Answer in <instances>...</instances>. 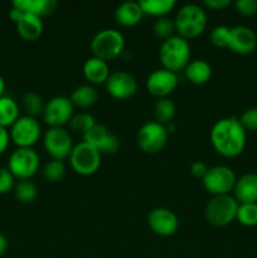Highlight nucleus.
<instances>
[{
	"mask_svg": "<svg viewBox=\"0 0 257 258\" xmlns=\"http://www.w3.org/2000/svg\"><path fill=\"white\" fill-rule=\"evenodd\" d=\"M203 4L212 10H222L231 5V0H204Z\"/></svg>",
	"mask_w": 257,
	"mask_h": 258,
	"instance_id": "nucleus-39",
	"label": "nucleus"
},
{
	"mask_svg": "<svg viewBox=\"0 0 257 258\" xmlns=\"http://www.w3.org/2000/svg\"><path fill=\"white\" fill-rule=\"evenodd\" d=\"M96 125L95 117L87 112L78 113V115H73V117L70 121V127L76 133H81L85 135L87 131H90L93 126Z\"/></svg>",
	"mask_w": 257,
	"mask_h": 258,
	"instance_id": "nucleus-32",
	"label": "nucleus"
},
{
	"mask_svg": "<svg viewBox=\"0 0 257 258\" xmlns=\"http://www.w3.org/2000/svg\"><path fill=\"white\" fill-rule=\"evenodd\" d=\"M9 141H10L9 133L7 131V128L0 126V154H3L5 150H7L8 145H9Z\"/></svg>",
	"mask_w": 257,
	"mask_h": 258,
	"instance_id": "nucleus-40",
	"label": "nucleus"
},
{
	"mask_svg": "<svg viewBox=\"0 0 257 258\" xmlns=\"http://www.w3.org/2000/svg\"><path fill=\"white\" fill-rule=\"evenodd\" d=\"M234 8L243 17H252L257 14V0H236Z\"/></svg>",
	"mask_w": 257,
	"mask_h": 258,
	"instance_id": "nucleus-36",
	"label": "nucleus"
},
{
	"mask_svg": "<svg viewBox=\"0 0 257 258\" xmlns=\"http://www.w3.org/2000/svg\"><path fill=\"white\" fill-rule=\"evenodd\" d=\"M139 4L144 15L161 18L166 17L174 9L176 3L175 0H140Z\"/></svg>",
	"mask_w": 257,
	"mask_h": 258,
	"instance_id": "nucleus-25",
	"label": "nucleus"
},
{
	"mask_svg": "<svg viewBox=\"0 0 257 258\" xmlns=\"http://www.w3.org/2000/svg\"><path fill=\"white\" fill-rule=\"evenodd\" d=\"M169 133L166 127L156 121L144 123L138 133V145L144 153L156 154L165 148Z\"/></svg>",
	"mask_w": 257,
	"mask_h": 258,
	"instance_id": "nucleus-9",
	"label": "nucleus"
},
{
	"mask_svg": "<svg viewBox=\"0 0 257 258\" xmlns=\"http://www.w3.org/2000/svg\"><path fill=\"white\" fill-rule=\"evenodd\" d=\"M68 159L73 171L82 176L93 175L101 166V153L85 141L73 146Z\"/></svg>",
	"mask_w": 257,
	"mask_h": 258,
	"instance_id": "nucleus-6",
	"label": "nucleus"
},
{
	"mask_svg": "<svg viewBox=\"0 0 257 258\" xmlns=\"http://www.w3.org/2000/svg\"><path fill=\"white\" fill-rule=\"evenodd\" d=\"M208 166L203 163V161H194L193 164L190 165V173L194 178L198 179H203L204 175L208 171Z\"/></svg>",
	"mask_w": 257,
	"mask_h": 258,
	"instance_id": "nucleus-38",
	"label": "nucleus"
},
{
	"mask_svg": "<svg viewBox=\"0 0 257 258\" xmlns=\"http://www.w3.org/2000/svg\"><path fill=\"white\" fill-rule=\"evenodd\" d=\"M238 120L246 131H257V107L247 108Z\"/></svg>",
	"mask_w": 257,
	"mask_h": 258,
	"instance_id": "nucleus-35",
	"label": "nucleus"
},
{
	"mask_svg": "<svg viewBox=\"0 0 257 258\" xmlns=\"http://www.w3.org/2000/svg\"><path fill=\"white\" fill-rule=\"evenodd\" d=\"M19 106L12 97H0V126L7 128L12 127L13 123L19 118Z\"/></svg>",
	"mask_w": 257,
	"mask_h": 258,
	"instance_id": "nucleus-26",
	"label": "nucleus"
},
{
	"mask_svg": "<svg viewBox=\"0 0 257 258\" xmlns=\"http://www.w3.org/2000/svg\"><path fill=\"white\" fill-rule=\"evenodd\" d=\"M234 199L239 204L257 203V174L247 173L239 176L233 189Z\"/></svg>",
	"mask_w": 257,
	"mask_h": 258,
	"instance_id": "nucleus-18",
	"label": "nucleus"
},
{
	"mask_svg": "<svg viewBox=\"0 0 257 258\" xmlns=\"http://www.w3.org/2000/svg\"><path fill=\"white\" fill-rule=\"evenodd\" d=\"M175 32L179 37L189 40L203 34L207 28L206 10L198 4L183 5L174 18Z\"/></svg>",
	"mask_w": 257,
	"mask_h": 258,
	"instance_id": "nucleus-2",
	"label": "nucleus"
},
{
	"mask_svg": "<svg viewBox=\"0 0 257 258\" xmlns=\"http://www.w3.org/2000/svg\"><path fill=\"white\" fill-rule=\"evenodd\" d=\"M75 106L71 102L70 97L66 96H55L52 97L44 106L43 110V120L49 127H63L70 123L73 117Z\"/></svg>",
	"mask_w": 257,
	"mask_h": 258,
	"instance_id": "nucleus-10",
	"label": "nucleus"
},
{
	"mask_svg": "<svg viewBox=\"0 0 257 258\" xmlns=\"http://www.w3.org/2000/svg\"><path fill=\"white\" fill-rule=\"evenodd\" d=\"M4 92H5V81H4V78L0 76V97H3V96H4Z\"/></svg>",
	"mask_w": 257,
	"mask_h": 258,
	"instance_id": "nucleus-43",
	"label": "nucleus"
},
{
	"mask_svg": "<svg viewBox=\"0 0 257 258\" xmlns=\"http://www.w3.org/2000/svg\"><path fill=\"white\" fill-rule=\"evenodd\" d=\"M14 194L15 198L20 202V203H32L37 199L38 197V188L35 186L34 183L29 180H20L17 185L14 186Z\"/></svg>",
	"mask_w": 257,
	"mask_h": 258,
	"instance_id": "nucleus-28",
	"label": "nucleus"
},
{
	"mask_svg": "<svg viewBox=\"0 0 257 258\" xmlns=\"http://www.w3.org/2000/svg\"><path fill=\"white\" fill-rule=\"evenodd\" d=\"M7 249H8L7 238H5V236H3V234L0 233V256H3V254L5 253Z\"/></svg>",
	"mask_w": 257,
	"mask_h": 258,
	"instance_id": "nucleus-42",
	"label": "nucleus"
},
{
	"mask_svg": "<svg viewBox=\"0 0 257 258\" xmlns=\"http://www.w3.org/2000/svg\"><path fill=\"white\" fill-rule=\"evenodd\" d=\"M44 106L45 103L43 102V98L35 92H28L23 97V107L27 112V116L30 117L35 118L37 116L42 115Z\"/></svg>",
	"mask_w": 257,
	"mask_h": 258,
	"instance_id": "nucleus-29",
	"label": "nucleus"
},
{
	"mask_svg": "<svg viewBox=\"0 0 257 258\" xmlns=\"http://www.w3.org/2000/svg\"><path fill=\"white\" fill-rule=\"evenodd\" d=\"M23 15H24V13H23L22 10L18 9V8H15V7H12V9L9 10L10 20H12V22H14L15 24H17V23L19 22L20 18H22Z\"/></svg>",
	"mask_w": 257,
	"mask_h": 258,
	"instance_id": "nucleus-41",
	"label": "nucleus"
},
{
	"mask_svg": "<svg viewBox=\"0 0 257 258\" xmlns=\"http://www.w3.org/2000/svg\"><path fill=\"white\" fill-rule=\"evenodd\" d=\"M14 176L9 169L0 168V194H5L14 188Z\"/></svg>",
	"mask_w": 257,
	"mask_h": 258,
	"instance_id": "nucleus-37",
	"label": "nucleus"
},
{
	"mask_svg": "<svg viewBox=\"0 0 257 258\" xmlns=\"http://www.w3.org/2000/svg\"><path fill=\"white\" fill-rule=\"evenodd\" d=\"M106 90L116 100H127L138 91V81L131 73L116 71L108 76L106 81Z\"/></svg>",
	"mask_w": 257,
	"mask_h": 258,
	"instance_id": "nucleus-14",
	"label": "nucleus"
},
{
	"mask_svg": "<svg viewBox=\"0 0 257 258\" xmlns=\"http://www.w3.org/2000/svg\"><path fill=\"white\" fill-rule=\"evenodd\" d=\"M83 141L93 148L97 149L102 154L112 155L120 149V140L116 135H113L106 126L96 123L90 131L83 135Z\"/></svg>",
	"mask_w": 257,
	"mask_h": 258,
	"instance_id": "nucleus-15",
	"label": "nucleus"
},
{
	"mask_svg": "<svg viewBox=\"0 0 257 258\" xmlns=\"http://www.w3.org/2000/svg\"><path fill=\"white\" fill-rule=\"evenodd\" d=\"M9 136L18 148H32L40 138L39 122L30 116H20L13 123Z\"/></svg>",
	"mask_w": 257,
	"mask_h": 258,
	"instance_id": "nucleus-12",
	"label": "nucleus"
},
{
	"mask_svg": "<svg viewBox=\"0 0 257 258\" xmlns=\"http://www.w3.org/2000/svg\"><path fill=\"white\" fill-rule=\"evenodd\" d=\"M148 224L151 231L158 236L170 237L178 231L179 219L170 209L158 207L149 213Z\"/></svg>",
	"mask_w": 257,
	"mask_h": 258,
	"instance_id": "nucleus-16",
	"label": "nucleus"
},
{
	"mask_svg": "<svg viewBox=\"0 0 257 258\" xmlns=\"http://www.w3.org/2000/svg\"><path fill=\"white\" fill-rule=\"evenodd\" d=\"M83 76L86 80L90 81L93 85H102L106 83L108 76H110V67L105 60L96 57H90L83 63Z\"/></svg>",
	"mask_w": 257,
	"mask_h": 258,
	"instance_id": "nucleus-20",
	"label": "nucleus"
},
{
	"mask_svg": "<svg viewBox=\"0 0 257 258\" xmlns=\"http://www.w3.org/2000/svg\"><path fill=\"white\" fill-rule=\"evenodd\" d=\"M43 29H44V25H43L42 18L33 14L24 13V15L17 23L18 34L28 42H34L39 39L40 35L43 34Z\"/></svg>",
	"mask_w": 257,
	"mask_h": 258,
	"instance_id": "nucleus-21",
	"label": "nucleus"
},
{
	"mask_svg": "<svg viewBox=\"0 0 257 258\" xmlns=\"http://www.w3.org/2000/svg\"><path fill=\"white\" fill-rule=\"evenodd\" d=\"M238 206V202L229 194L213 197L207 204L204 217L211 226L226 227L236 219Z\"/></svg>",
	"mask_w": 257,
	"mask_h": 258,
	"instance_id": "nucleus-5",
	"label": "nucleus"
},
{
	"mask_svg": "<svg viewBox=\"0 0 257 258\" xmlns=\"http://www.w3.org/2000/svg\"><path fill=\"white\" fill-rule=\"evenodd\" d=\"M43 145L52 160L59 161L70 158L73 149L72 138L65 127H50L44 134Z\"/></svg>",
	"mask_w": 257,
	"mask_h": 258,
	"instance_id": "nucleus-11",
	"label": "nucleus"
},
{
	"mask_svg": "<svg viewBox=\"0 0 257 258\" xmlns=\"http://www.w3.org/2000/svg\"><path fill=\"white\" fill-rule=\"evenodd\" d=\"M236 219L244 227L257 226V203L239 204Z\"/></svg>",
	"mask_w": 257,
	"mask_h": 258,
	"instance_id": "nucleus-30",
	"label": "nucleus"
},
{
	"mask_svg": "<svg viewBox=\"0 0 257 258\" xmlns=\"http://www.w3.org/2000/svg\"><path fill=\"white\" fill-rule=\"evenodd\" d=\"M8 169L14 178L29 180L39 169V156L32 148H18L10 154Z\"/></svg>",
	"mask_w": 257,
	"mask_h": 258,
	"instance_id": "nucleus-7",
	"label": "nucleus"
},
{
	"mask_svg": "<svg viewBox=\"0 0 257 258\" xmlns=\"http://www.w3.org/2000/svg\"><path fill=\"white\" fill-rule=\"evenodd\" d=\"M203 186L213 197L227 196L236 185V174L231 168L224 165H217L209 168L204 175Z\"/></svg>",
	"mask_w": 257,
	"mask_h": 258,
	"instance_id": "nucleus-8",
	"label": "nucleus"
},
{
	"mask_svg": "<svg viewBox=\"0 0 257 258\" xmlns=\"http://www.w3.org/2000/svg\"><path fill=\"white\" fill-rule=\"evenodd\" d=\"M228 35H229V28L226 25H217L212 29L211 42L212 44L216 45L218 48H227V43H228Z\"/></svg>",
	"mask_w": 257,
	"mask_h": 258,
	"instance_id": "nucleus-34",
	"label": "nucleus"
},
{
	"mask_svg": "<svg viewBox=\"0 0 257 258\" xmlns=\"http://www.w3.org/2000/svg\"><path fill=\"white\" fill-rule=\"evenodd\" d=\"M209 139L214 150L224 158H236L246 148V130L233 116L217 121L212 126Z\"/></svg>",
	"mask_w": 257,
	"mask_h": 258,
	"instance_id": "nucleus-1",
	"label": "nucleus"
},
{
	"mask_svg": "<svg viewBox=\"0 0 257 258\" xmlns=\"http://www.w3.org/2000/svg\"><path fill=\"white\" fill-rule=\"evenodd\" d=\"M257 47V35L246 25H236L229 28L227 48L236 54L246 55L253 52Z\"/></svg>",
	"mask_w": 257,
	"mask_h": 258,
	"instance_id": "nucleus-17",
	"label": "nucleus"
},
{
	"mask_svg": "<svg viewBox=\"0 0 257 258\" xmlns=\"http://www.w3.org/2000/svg\"><path fill=\"white\" fill-rule=\"evenodd\" d=\"M153 32L160 39H169L170 37H173V33L175 32V23H174V19H171L169 17L156 18V20L153 24Z\"/></svg>",
	"mask_w": 257,
	"mask_h": 258,
	"instance_id": "nucleus-31",
	"label": "nucleus"
},
{
	"mask_svg": "<svg viewBox=\"0 0 257 258\" xmlns=\"http://www.w3.org/2000/svg\"><path fill=\"white\" fill-rule=\"evenodd\" d=\"M73 106L81 108H87L95 105L98 100V92L95 87L90 85H82L76 87L70 96Z\"/></svg>",
	"mask_w": 257,
	"mask_h": 258,
	"instance_id": "nucleus-24",
	"label": "nucleus"
},
{
	"mask_svg": "<svg viewBox=\"0 0 257 258\" xmlns=\"http://www.w3.org/2000/svg\"><path fill=\"white\" fill-rule=\"evenodd\" d=\"M12 7L18 8L25 14H33L42 18L54 13L58 3L55 0H14Z\"/></svg>",
	"mask_w": 257,
	"mask_h": 258,
	"instance_id": "nucleus-22",
	"label": "nucleus"
},
{
	"mask_svg": "<svg viewBox=\"0 0 257 258\" xmlns=\"http://www.w3.org/2000/svg\"><path fill=\"white\" fill-rule=\"evenodd\" d=\"M184 72H185V76L189 80V82L198 86L206 85L212 77L211 64L204 59H194L189 62Z\"/></svg>",
	"mask_w": 257,
	"mask_h": 258,
	"instance_id": "nucleus-23",
	"label": "nucleus"
},
{
	"mask_svg": "<svg viewBox=\"0 0 257 258\" xmlns=\"http://www.w3.org/2000/svg\"><path fill=\"white\" fill-rule=\"evenodd\" d=\"M159 59L163 68L178 73L185 70L190 60V45L189 42L179 35H173L163 40L159 49Z\"/></svg>",
	"mask_w": 257,
	"mask_h": 258,
	"instance_id": "nucleus-3",
	"label": "nucleus"
},
{
	"mask_svg": "<svg viewBox=\"0 0 257 258\" xmlns=\"http://www.w3.org/2000/svg\"><path fill=\"white\" fill-rule=\"evenodd\" d=\"M178 76L165 68L153 71L146 78V88L153 96L158 98L168 97L178 87Z\"/></svg>",
	"mask_w": 257,
	"mask_h": 258,
	"instance_id": "nucleus-13",
	"label": "nucleus"
},
{
	"mask_svg": "<svg viewBox=\"0 0 257 258\" xmlns=\"http://www.w3.org/2000/svg\"><path fill=\"white\" fill-rule=\"evenodd\" d=\"M66 166L63 161L59 160H50L47 163L43 168V176L45 180L50 181V183H57L60 179L65 176Z\"/></svg>",
	"mask_w": 257,
	"mask_h": 258,
	"instance_id": "nucleus-33",
	"label": "nucleus"
},
{
	"mask_svg": "<svg viewBox=\"0 0 257 258\" xmlns=\"http://www.w3.org/2000/svg\"><path fill=\"white\" fill-rule=\"evenodd\" d=\"M144 13L139 2L121 3L115 9V20L121 27H135L141 22Z\"/></svg>",
	"mask_w": 257,
	"mask_h": 258,
	"instance_id": "nucleus-19",
	"label": "nucleus"
},
{
	"mask_svg": "<svg viewBox=\"0 0 257 258\" xmlns=\"http://www.w3.org/2000/svg\"><path fill=\"white\" fill-rule=\"evenodd\" d=\"M91 50L93 57L100 58L105 62L116 59L125 48V38L118 30L108 28L96 33L91 40Z\"/></svg>",
	"mask_w": 257,
	"mask_h": 258,
	"instance_id": "nucleus-4",
	"label": "nucleus"
},
{
	"mask_svg": "<svg viewBox=\"0 0 257 258\" xmlns=\"http://www.w3.org/2000/svg\"><path fill=\"white\" fill-rule=\"evenodd\" d=\"M175 105L169 97L158 98V101L154 105V117L156 122L165 125L170 122L175 116Z\"/></svg>",
	"mask_w": 257,
	"mask_h": 258,
	"instance_id": "nucleus-27",
	"label": "nucleus"
}]
</instances>
